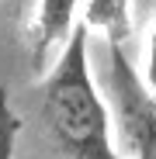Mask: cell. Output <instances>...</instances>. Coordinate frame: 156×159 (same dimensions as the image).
Masks as SVG:
<instances>
[{
	"label": "cell",
	"mask_w": 156,
	"mask_h": 159,
	"mask_svg": "<svg viewBox=\"0 0 156 159\" xmlns=\"http://www.w3.org/2000/svg\"><path fill=\"white\" fill-rule=\"evenodd\" d=\"M90 28L80 21L42 83V121L63 159H121L111 142V118L90 76Z\"/></svg>",
	"instance_id": "cell-1"
},
{
	"label": "cell",
	"mask_w": 156,
	"mask_h": 159,
	"mask_svg": "<svg viewBox=\"0 0 156 159\" xmlns=\"http://www.w3.org/2000/svg\"><path fill=\"white\" fill-rule=\"evenodd\" d=\"M135 159H156V149H146V152H139Z\"/></svg>",
	"instance_id": "cell-6"
},
{
	"label": "cell",
	"mask_w": 156,
	"mask_h": 159,
	"mask_svg": "<svg viewBox=\"0 0 156 159\" xmlns=\"http://www.w3.org/2000/svg\"><path fill=\"white\" fill-rule=\"evenodd\" d=\"M17 135H21V118L11 107L7 90L0 87V159H14L17 152Z\"/></svg>",
	"instance_id": "cell-4"
},
{
	"label": "cell",
	"mask_w": 156,
	"mask_h": 159,
	"mask_svg": "<svg viewBox=\"0 0 156 159\" xmlns=\"http://www.w3.org/2000/svg\"><path fill=\"white\" fill-rule=\"evenodd\" d=\"M83 0H38L31 24H28V45H31V66L35 73L45 69L52 48H63L69 31L76 28V11Z\"/></svg>",
	"instance_id": "cell-2"
},
{
	"label": "cell",
	"mask_w": 156,
	"mask_h": 159,
	"mask_svg": "<svg viewBox=\"0 0 156 159\" xmlns=\"http://www.w3.org/2000/svg\"><path fill=\"white\" fill-rule=\"evenodd\" d=\"M83 24L90 31H101L104 42H128V38H132L128 0H87Z\"/></svg>",
	"instance_id": "cell-3"
},
{
	"label": "cell",
	"mask_w": 156,
	"mask_h": 159,
	"mask_svg": "<svg viewBox=\"0 0 156 159\" xmlns=\"http://www.w3.org/2000/svg\"><path fill=\"white\" fill-rule=\"evenodd\" d=\"M146 87L153 93V104H156V21H153V31H149V52H146Z\"/></svg>",
	"instance_id": "cell-5"
}]
</instances>
